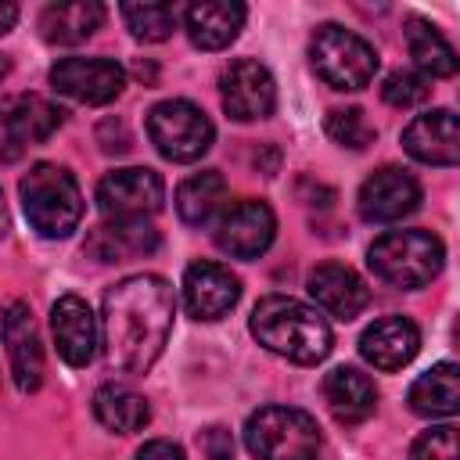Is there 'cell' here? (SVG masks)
Segmentation results:
<instances>
[{"mask_svg":"<svg viewBox=\"0 0 460 460\" xmlns=\"http://www.w3.org/2000/svg\"><path fill=\"white\" fill-rule=\"evenodd\" d=\"M14 22H18V7H14V4H0V36L11 32Z\"/></svg>","mask_w":460,"mask_h":460,"instance_id":"836d02e7","label":"cell"},{"mask_svg":"<svg viewBox=\"0 0 460 460\" xmlns=\"http://www.w3.org/2000/svg\"><path fill=\"white\" fill-rule=\"evenodd\" d=\"M244 18H248V7L237 0H198L183 11V29L194 47L223 50L237 40Z\"/></svg>","mask_w":460,"mask_h":460,"instance_id":"44dd1931","label":"cell"},{"mask_svg":"<svg viewBox=\"0 0 460 460\" xmlns=\"http://www.w3.org/2000/svg\"><path fill=\"white\" fill-rule=\"evenodd\" d=\"M417 349H420V327L410 316H381L359 334V356L381 374L402 370L417 356Z\"/></svg>","mask_w":460,"mask_h":460,"instance_id":"d6986e66","label":"cell"},{"mask_svg":"<svg viewBox=\"0 0 460 460\" xmlns=\"http://www.w3.org/2000/svg\"><path fill=\"white\" fill-rule=\"evenodd\" d=\"M241 298V280L237 273H230V266L223 262H212V259H198L187 266L183 273V309L201 320V323H212V320H223Z\"/></svg>","mask_w":460,"mask_h":460,"instance_id":"9a60e30c","label":"cell"},{"mask_svg":"<svg viewBox=\"0 0 460 460\" xmlns=\"http://www.w3.org/2000/svg\"><path fill=\"white\" fill-rule=\"evenodd\" d=\"M65 122V111L47 97L22 93L0 101V162H18L25 147L50 140V133Z\"/></svg>","mask_w":460,"mask_h":460,"instance_id":"9c48e42d","label":"cell"},{"mask_svg":"<svg viewBox=\"0 0 460 460\" xmlns=\"http://www.w3.org/2000/svg\"><path fill=\"white\" fill-rule=\"evenodd\" d=\"M406 47L410 58L417 65V72L431 83V79H449L456 75V50L449 47V40L424 18H410L406 22Z\"/></svg>","mask_w":460,"mask_h":460,"instance_id":"4316f807","label":"cell"},{"mask_svg":"<svg viewBox=\"0 0 460 460\" xmlns=\"http://www.w3.org/2000/svg\"><path fill=\"white\" fill-rule=\"evenodd\" d=\"M198 446H201L205 460H234V438H230V431L219 428V424L205 428V431L198 435Z\"/></svg>","mask_w":460,"mask_h":460,"instance_id":"1f68e13d","label":"cell"},{"mask_svg":"<svg viewBox=\"0 0 460 460\" xmlns=\"http://www.w3.org/2000/svg\"><path fill=\"white\" fill-rule=\"evenodd\" d=\"M104 25V4L97 0H72V4H47L40 14V32L47 43H83Z\"/></svg>","mask_w":460,"mask_h":460,"instance_id":"cb8c5ba5","label":"cell"},{"mask_svg":"<svg viewBox=\"0 0 460 460\" xmlns=\"http://www.w3.org/2000/svg\"><path fill=\"white\" fill-rule=\"evenodd\" d=\"M417 205H420V183L402 165H381L377 172H370L356 198V208L367 223L406 219L410 212H417Z\"/></svg>","mask_w":460,"mask_h":460,"instance_id":"5bb4252c","label":"cell"},{"mask_svg":"<svg viewBox=\"0 0 460 460\" xmlns=\"http://www.w3.org/2000/svg\"><path fill=\"white\" fill-rule=\"evenodd\" d=\"M133 460H187V456H183V449L172 438H151V442H144L137 449Z\"/></svg>","mask_w":460,"mask_h":460,"instance_id":"d6a6232c","label":"cell"},{"mask_svg":"<svg viewBox=\"0 0 460 460\" xmlns=\"http://www.w3.org/2000/svg\"><path fill=\"white\" fill-rule=\"evenodd\" d=\"M165 201V183L147 165H126L97 183V208L104 219H151Z\"/></svg>","mask_w":460,"mask_h":460,"instance_id":"ba28073f","label":"cell"},{"mask_svg":"<svg viewBox=\"0 0 460 460\" xmlns=\"http://www.w3.org/2000/svg\"><path fill=\"white\" fill-rule=\"evenodd\" d=\"M18 198L29 226L47 241L68 237L83 219V190L75 176L58 162H36L22 176Z\"/></svg>","mask_w":460,"mask_h":460,"instance_id":"3957f363","label":"cell"},{"mask_svg":"<svg viewBox=\"0 0 460 460\" xmlns=\"http://www.w3.org/2000/svg\"><path fill=\"white\" fill-rule=\"evenodd\" d=\"M305 288H309L313 302L327 316H334V320H356L367 309V302H370V288L345 262H320V266H313L309 277H305Z\"/></svg>","mask_w":460,"mask_h":460,"instance_id":"ac0fdd59","label":"cell"},{"mask_svg":"<svg viewBox=\"0 0 460 460\" xmlns=\"http://www.w3.org/2000/svg\"><path fill=\"white\" fill-rule=\"evenodd\" d=\"M0 341L7 349V363H11V377L18 385V392H36L43 385V341H40V327L32 320V309L18 298H11L0 309Z\"/></svg>","mask_w":460,"mask_h":460,"instance_id":"4fadbf2b","label":"cell"},{"mask_svg":"<svg viewBox=\"0 0 460 460\" xmlns=\"http://www.w3.org/2000/svg\"><path fill=\"white\" fill-rule=\"evenodd\" d=\"M323 402L338 424H363L377 406L374 381L356 367H334L323 377Z\"/></svg>","mask_w":460,"mask_h":460,"instance_id":"7402d4cb","label":"cell"},{"mask_svg":"<svg viewBox=\"0 0 460 460\" xmlns=\"http://www.w3.org/2000/svg\"><path fill=\"white\" fill-rule=\"evenodd\" d=\"M248 327L262 349H270L273 356L298 363V367H313V363L327 359V352L334 345L331 323L313 305H305L291 295L259 298L248 316Z\"/></svg>","mask_w":460,"mask_h":460,"instance_id":"7a4b0ae2","label":"cell"},{"mask_svg":"<svg viewBox=\"0 0 460 460\" xmlns=\"http://www.w3.org/2000/svg\"><path fill=\"white\" fill-rule=\"evenodd\" d=\"M147 137H151V144L158 147L162 158L198 162L212 147L216 126L194 101L172 97V101H158L147 111Z\"/></svg>","mask_w":460,"mask_h":460,"instance_id":"52a82bcc","label":"cell"},{"mask_svg":"<svg viewBox=\"0 0 460 460\" xmlns=\"http://www.w3.org/2000/svg\"><path fill=\"white\" fill-rule=\"evenodd\" d=\"M219 101L234 122L270 119L277 108V83L270 68L259 65L255 58H237L219 75Z\"/></svg>","mask_w":460,"mask_h":460,"instance_id":"30bf717a","label":"cell"},{"mask_svg":"<svg viewBox=\"0 0 460 460\" xmlns=\"http://www.w3.org/2000/svg\"><path fill=\"white\" fill-rule=\"evenodd\" d=\"M50 334L54 349L68 367H90L101 345V323L79 295H61L50 305Z\"/></svg>","mask_w":460,"mask_h":460,"instance_id":"2e32d148","label":"cell"},{"mask_svg":"<svg viewBox=\"0 0 460 460\" xmlns=\"http://www.w3.org/2000/svg\"><path fill=\"white\" fill-rule=\"evenodd\" d=\"M176 291L158 273H133L108 288L101 309V345L119 374H147L169 345Z\"/></svg>","mask_w":460,"mask_h":460,"instance_id":"6da1fadb","label":"cell"},{"mask_svg":"<svg viewBox=\"0 0 460 460\" xmlns=\"http://www.w3.org/2000/svg\"><path fill=\"white\" fill-rule=\"evenodd\" d=\"M381 97L392 104V108H413V104H420V101H428L431 97V83L420 75V72H392L388 79H385V86H381Z\"/></svg>","mask_w":460,"mask_h":460,"instance_id":"f546056e","label":"cell"},{"mask_svg":"<svg viewBox=\"0 0 460 460\" xmlns=\"http://www.w3.org/2000/svg\"><path fill=\"white\" fill-rule=\"evenodd\" d=\"M86 255L97 262H126L151 255L158 248V230L151 219H108L86 234Z\"/></svg>","mask_w":460,"mask_h":460,"instance_id":"ffe728a7","label":"cell"},{"mask_svg":"<svg viewBox=\"0 0 460 460\" xmlns=\"http://www.w3.org/2000/svg\"><path fill=\"white\" fill-rule=\"evenodd\" d=\"M129 32L144 43H162L172 36L176 22H180V11L172 4H122L119 7Z\"/></svg>","mask_w":460,"mask_h":460,"instance_id":"83f0119b","label":"cell"},{"mask_svg":"<svg viewBox=\"0 0 460 460\" xmlns=\"http://www.w3.org/2000/svg\"><path fill=\"white\" fill-rule=\"evenodd\" d=\"M410 460H460V446H456V428L453 424H435L424 435H417Z\"/></svg>","mask_w":460,"mask_h":460,"instance_id":"4dcf8cb0","label":"cell"},{"mask_svg":"<svg viewBox=\"0 0 460 460\" xmlns=\"http://www.w3.org/2000/svg\"><path fill=\"white\" fill-rule=\"evenodd\" d=\"M50 86L75 104H108L126 90V68L111 58H61Z\"/></svg>","mask_w":460,"mask_h":460,"instance_id":"7c38bea8","label":"cell"},{"mask_svg":"<svg viewBox=\"0 0 460 460\" xmlns=\"http://www.w3.org/2000/svg\"><path fill=\"white\" fill-rule=\"evenodd\" d=\"M327 137L349 151H363L367 144H374L377 129L370 126V119L363 115V108H334L327 115Z\"/></svg>","mask_w":460,"mask_h":460,"instance_id":"f1b7e54d","label":"cell"},{"mask_svg":"<svg viewBox=\"0 0 460 460\" xmlns=\"http://www.w3.org/2000/svg\"><path fill=\"white\" fill-rule=\"evenodd\" d=\"M402 151L420 165L449 169L460 162V126L449 108L424 111L406 122L402 129Z\"/></svg>","mask_w":460,"mask_h":460,"instance_id":"e0dca14e","label":"cell"},{"mask_svg":"<svg viewBox=\"0 0 460 460\" xmlns=\"http://www.w3.org/2000/svg\"><path fill=\"white\" fill-rule=\"evenodd\" d=\"M410 410L417 417H453L460 410V367L442 359L435 363L431 370H424L413 385H410V395H406Z\"/></svg>","mask_w":460,"mask_h":460,"instance_id":"603a6c76","label":"cell"},{"mask_svg":"<svg viewBox=\"0 0 460 460\" xmlns=\"http://www.w3.org/2000/svg\"><path fill=\"white\" fill-rule=\"evenodd\" d=\"M93 417L115 431V435H133V431H144L147 420H151V406L140 392H133L129 385H101L93 392Z\"/></svg>","mask_w":460,"mask_h":460,"instance_id":"d4e9b609","label":"cell"},{"mask_svg":"<svg viewBox=\"0 0 460 460\" xmlns=\"http://www.w3.org/2000/svg\"><path fill=\"white\" fill-rule=\"evenodd\" d=\"M212 237H216V248L234 259H259L277 237V216L266 201L244 198L219 212Z\"/></svg>","mask_w":460,"mask_h":460,"instance_id":"8fae6325","label":"cell"},{"mask_svg":"<svg viewBox=\"0 0 460 460\" xmlns=\"http://www.w3.org/2000/svg\"><path fill=\"white\" fill-rule=\"evenodd\" d=\"M309 65L331 90H363L377 75V50L359 32L323 22L309 40Z\"/></svg>","mask_w":460,"mask_h":460,"instance_id":"8992f818","label":"cell"},{"mask_svg":"<svg viewBox=\"0 0 460 460\" xmlns=\"http://www.w3.org/2000/svg\"><path fill=\"white\" fill-rule=\"evenodd\" d=\"M244 446L255 460H316L320 424L298 406H262L244 420Z\"/></svg>","mask_w":460,"mask_h":460,"instance_id":"5b68a950","label":"cell"},{"mask_svg":"<svg viewBox=\"0 0 460 460\" xmlns=\"http://www.w3.org/2000/svg\"><path fill=\"white\" fill-rule=\"evenodd\" d=\"M7 234V208H4V194H0V241Z\"/></svg>","mask_w":460,"mask_h":460,"instance_id":"e575fe53","label":"cell"},{"mask_svg":"<svg viewBox=\"0 0 460 460\" xmlns=\"http://www.w3.org/2000/svg\"><path fill=\"white\" fill-rule=\"evenodd\" d=\"M446 262V244L431 230H385L367 248V266L377 280L392 288H424L438 277Z\"/></svg>","mask_w":460,"mask_h":460,"instance_id":"277c9868","label":"cell"},{"mask_svg":"<svg viewBox=\"0 0 460 460\" xmlns=\"http://www.w3.org/2000/svg\"><path fill=\"white\" fill-rule=\"evenodd\" d=\"M226 205V180L219 169H201L176 187V216L187 226L212 223Z\"/></svg>","mask_w":460,"mask_h":460,"instance_id":"484cf974","label":"cell"}]
</instances>
